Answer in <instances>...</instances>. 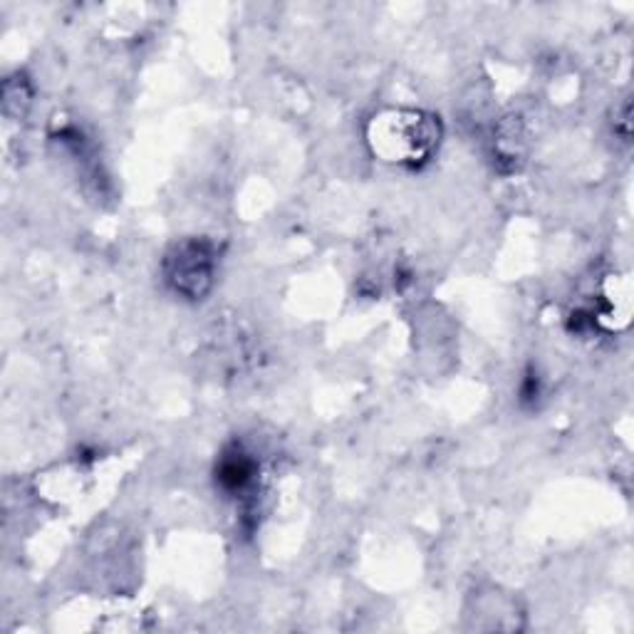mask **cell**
Listing matches in <instances>:
<instances>
[{
	"mask_svg": "<svg viewBox=\"0 0 634 634\" xmlns=\"http://www.w3.org/2000/svg\"><path fill=\"white\" fill-rule=\"evenodd\" d=\"M632 315V286L624 276H610L604 282L602 308L592 320L604 327H627Z\"/></svg>",
	"mask_w": 634,
	"mask_h": 634,
	"instance_id": "cell-4",
	"label": "cell"
},
{
	"mask_svg": "<svg viewBox=\"0 0 634 634\" xmlns=\"http://www.w3.org/2000/svg\"><path fill=\"white\" fill-rule=\"evenodd\" d=\"M442 122L424 110H385L367 124V144L377 159L394 167L419 169L442 144Z\"/></svg>",
	"mask_w": 634,
	"mask_h": 634,
	"instance_id": "cell-1",
	"label": "cell"
},
{
	"mask_svg": "<svg viewBox=\"0 0 634 634\" xmlns=\"http://www.w3.org/2000/svg\"><path fill=\"white\" fill-rule=\"evenodd\" d=\"M219 251L209 238H183L164 256V280L187 300H201L213 288Z\"/></svg>",
	"mask_w": 634,
	"mask_h": 634,
	"instance_id": "cell-2",
	"label": "cell"
},
{
	"mask_svg": "<svg viewBox=\"0 0 634 634\" xmlns=\"http://www.w3.org/2000/svg\"><path fill=\"white\" fill-rule=\"evenodd\" d=\"M258 464L253 461L251 454L243 452L241 446H231L229 452H223L216 466V481L226 493L238 496L246 493L253 481H256Z\"/></svg>",
	"mask_w": 634,
	"mask_h": 634,
	"instance_id": "cell-3",
	"label": "cell"
},
{
	"mask_svg": "<svg viewBox=\"0 0 634 634\" xmlns=\"http://www.w3.org/2000/svg\"><path fill=\"white\" fill-rule=\"evenodd\" d=\"M493 156L499 164H509V171H515L521 167L525 156V134L519 122L509 120L499 126L493 140Z\"/></svg>",
	"mask_w": 634,
	"mask_h": 634,
	"instance_id": "cell-5",
	"label": "cell"
}]
</instances>
